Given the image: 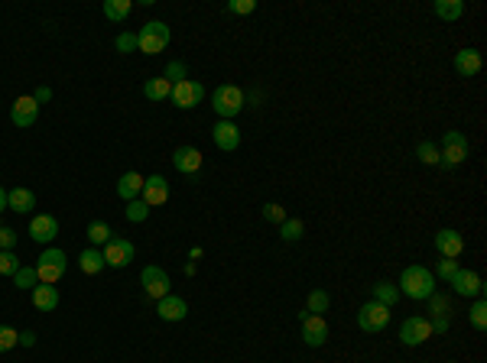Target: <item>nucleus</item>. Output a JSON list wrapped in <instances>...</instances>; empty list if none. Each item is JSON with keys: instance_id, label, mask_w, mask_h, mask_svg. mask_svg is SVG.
<instances>
[{"instance_id": "nucleus-1", "label": "nucleus", "mask_w": 487, "mask_h": 363, "mask_svg": "<svg viewBox=\"0 0 487 363\" xmlns=\"http://www.w3.org/2000/svg\"><path fill=\"white\" fill-rule=\"evenodd\" d=\"M400 295H406V299H429L435 292V276L429 273L425 266H406L400 276Z\"/></svg>"}, {"instance_id": "nucleus-2", "label": "nucleus", "mask_w": 487, "mask_h": 363, "mask_svg": "<svg viewBox=\"0 0 487 363\" xmlns=\"http://www.w3.org/2000/svg\"><path fill=\"white\" fill-rule=\"evenodd\" d=\"M65 266H68V257H65L59 246H49V250H43L39 259H36V276H39V282H46V286H55V282L65 276Z\"/></svg>"}, {"instance_id": "nucleus-3", "label": "nucleus", "mask_w": 487, "mask_h": 363, "mask_svg": "<svg viewBox=\"0 0 487 363\" xmlns=\"http://www.w3.org/2000/svg\"><path fill=\"white\" fill-rule=\"evenodd\" d=\"M212 107L221 120H234L244 110V91L237 85H218L212 95Z\"/></svg>"}, {"instance_id": "nucleus-4", "label": "nucleus", "mask_w": 487, "mask_h": 363, "mask_svg": "<svg viewBox=\"0 0 487 363\" xmlns=\"http://www.w3.org/2000/svg\"><path fill=\"white\" fill-rule=\"evenodd\" d=\"M166 46H169V26H166V23L149 20L147 26L137 32V49L143 55H156V52H163Z\"/></svg>"}, {"instance_id": "nucleus-5", "label": "nucleus", "mask_w": 487, "mask_h": 363, "mask_svg": "<svg viewBox=\"0 0 487 363\" xmlns=\"http://www.w3.org/2000/svg\"><path fill=\"white\" fill-rule=\"evenodd\" d=\"M387 324H390V308L387 305H380V302H364L358 311V328L367 334H380L387 331Z\"/></svg>"}, {"instance_id": "nucleus-6", "label": "nucleus", "mask_w": 487, "mask_h": 363, "mask_svg": "<svg viewBox=\"0 0 487 363\" xmlns=\"http://www.w3.org/2000/svg\"><path fill=\"white\" fill-rule=\"evenodd\" d=\"M439 156H442V166L445 169H455V166H461V162L468 159V137L461 133V130H448L442 139V150H439Z\"/></svg>"}, {"instance_id": "nucleus-7", "label": "nucleus", "mask_w": 487, "mask_h": 363, "mask_svg": "<svg viewBox=\"0 0 487 363\" xmlns=\"http://www.w3.org/2000/svg\"><path fill=\"white\" fill-rule=\"evenodd\" d=\"M104 266H111V269H124V266H130V259H134V244H130L127 237H111L104 244Z\"/></svg>"}, {"instance_id": "nucleus-8", "label": "nucleus", "mask_w": 487, "mask_h": 363, "mask_svg": "<svg viewBox=\"0 0 487 363\" xmlns=\"http://www.w3.org/2000/svg\"><path fill=\"white\" fill-rule=\"evenodd\" d=\"M140 286H143V292H147L149 299H166L169 295V276H166V269L159 266H143V273H140Z\"/></svg>"}, {"instance_id": "nucleus-9", "label": "nucleus", "mask_w": 487, "mask_h": 363, "mask_svg": "<svg viewBox=\"0 0 487 363\" xmlns=\"http://www.w3.org/2000/svg\"><path fill=\"white\" fill-rule=\"evenodd\" d=\"M172 104L182 107V110H192L195 104H201L205 101V85L201 81H192V78H185V81H179V85H172Z\"/></svg>"}, {"instance_id": "nucleus-10", "label": "nucleus", "mask_w": 487, "mask_h": 363, "mask_svg": "<svg viewBox=\"0 0 487 363\" xmlns=\"http://www.w3.org/2000/svg\"><path fill=\"white\" fill-rule=\"evenodd\" d=\"M429 337H432L429 318H406L400 324V341L406 344V347H419V344H425Z\"/></svg>"}, {"instance_id": "nucleus-11", "label": "nucleus", "mask_w": 487, "mask_h": 363, "mask_svg": "<svg viewBox=\"0 0 487 363\" xmlns=\"http://www.w3.org/2000/svg\"><path fill=\"white\" fill-rule=\"evenodd\" d=\"M429 311H432V334H442V331H448V315H452V299L445 295V292H432L429 295Z\"/></svg>"}, {"instance_id": "nucleus-12", "label": "nucleus", "mask_w": 487, "mask_h": 363, "mask_svg": "<svg viewBox=\"0 0 487 363\" xmlns=\"http://www.w3.org/2000/svg\"><path fill=\"white\" fill-rule=\"evenodd\" d=\"M448 282H452V288H455V295H465V299L468 295H475V299L484 295V279L477 276L475 269H458Z\"/></svg>"}, {"instance_id": "nucleus-13", "label": "nucleus", "mask_w": 487, "mask_h": 363, "mask_svg": "<svg viewBox=\"0 0 487 363\" xmlns=\"http://www.w3.org/2000/svg\"><path fill=\"white\" fill-rule=\"evenodd\" d=\"M435 250H439L445 259H458L465 253V237L458 234V230H452V227H442V230L435 234Z\"/></svg>"}, {"instance_id": "nucleus-14", "label": "nucleus", "mask_w": 487, "mask_h": 363, "mask_svg": "<svg viewBox=\"0 0 487 363\" xmlns=\"http://www.w3.org/2000/svg\"><path fill=\"white\" fill-rule=\"evenodd\" d=\"M212 137H214V146L224 153H234L237 146H241V130H237V124L234 120H218L212 130Z\"/></svg>"}, {"instance_id": "nucleus-15", "label": "nucleus", "mask_w": 487, "mask_h": 363, "mask_svg": "<svg viewBox=\"0 0 487 363\" xmlns=\"http://www.w3.org/2000/svg\"><path fill=\"white\" fill-rule=\"evenodd\" d=\"M143 202L149 204V208H159V204L169 202V182L163 179V175H149V179H143Z\"/></svg>"}, {"instance_id": "nucleus-16", "label": "nucleus", "mask_w": 487, "mask_h": 363, "mask_svg": "<svg viewBox=\"0 0 487 363\" xmlns=\"http://www.w3.org/2000/svg\"><path fill=\"white\" fill-rule=\"evenodd\" d=\"M302 341L309 347H322V344L329 341V324L322 315H306L302 318Z\"/></svg>"}, {"instance_id": "nucleus-17", "label": "nucleus", "mask_w": 487, "mask_h": 363, "mask_svg": "<svg viewBox=\"0 0 487 363\" xmlns=\"http://www.w3.org/2000/svg\"><path fill=\"white\" fill-rule=\"evenodd\" d=\"M30 237L36 244H49L59 237V221H55L53 214H36L30 221Z\"/></svg>"}, {"instance_id": "nucleus-18", "label": "nucleus", "mask_w": 487, "mask_h": 363, "mask_svg": "<svg viewBox=\"0 0 487 363\" xmlns=\"http://www.w3.org/2000/svg\"><path fill=\"white\" fill-rule=\"evenodd\" d=\"M36 117H39V104L33 101V97H17L10 107V120L17 124V127H33L36 124Z\"/></svg>"}, {"instance_id": "nucleus-19", "label": "nucleus", "mask_w": 487, "mask_h": 363, "mask_svg": "<svg viewBox=\"0 0 487 363\" xmlns=\"http://www.w3.org/2000/svg\"><path fill=\"white\" fill-rule=\"evenodd\" d=\"M201 153L195 150V146H179V150L172 153V166L182 172V175H195V172L201 169Z\"/></svg>"}, {"instance_id": "nucleus-20", "label": "nucleus", "mask_w": 487, "mask_h": 363, "mask_svg": "<svg viewBox=\"0 0 487 363\" xmlns=\"http://www.w3.org/2000/svg\"><path fill=\"white\" fill-rule=\"evenodd\" d=\"M156 315H159L163 321H182L185 315H189V305H185L179 295H172V292H169L166 299L156 302Z\"/></svg>"}, {"instance_id": "nucleus-21", "label": "nucleus", "mask_w": 487, "mask_h": 363, "mask_svg": "<svg viewBox=\"0 0 487 363\" xmlns=\"http://www.w3.org/2000/svg\"><path fill=\"white\" fill-rule=\"evenodd\" d=\"M455 72L461 78H475L481 72V52L477 49H461L455 52Z\"/></svg>"}, {"instance_id": "nucleus-22", "label": "nucleus", "mask_w": 487, "mask_h": 363, "mask_svg": "<svg viewBox=\"0 0 487 363\" xmlns=\"http://www.w3.org/2000/svg\"><path fill=\"white\" fill-rule=\"evenodd\" d=\"M140 192H143V175H140V172H124V175L117 179V195H120L124 202H134Z\"/></svg>"}, {"instance_id": "nucleus-23", "label": "nucleus", "mask_w": 487, "mask_h": 363, "mask_svg": "<svg viewBox=\"0 0 487 363\" xmlns=\"http://www.w3.org/2000/svg\"><path fill=\"white\" fill-rule=\"evenodd\" d=\"M7 208L17 214H30L33 208H36V195H33L30 188H10V192H7Z\"/></svg>"}, {"instance_id": "nucleus-24", "label": "nucleus", "mask_w": 487, "mask_h": 363, "mask_svg": "<svg viewBox=\"0 0 487 363\" xmlns=\"http://www.w3.org/2000/svg\"><path fill=\"white\" fill-rule=\"evenodd\" d=\"M33 305H36L39 311H53L55 305H59V292H55V286L39 282V286L33 288Z\"/></svg>"}, {"instance_id": "nucleus-25", "label": "nucleus", "mask_w": 487, "mask_h": 363, "mask_svg": "<svg viewBox=\"0 0 487 363\" xmlns=\"http://www.w3.org/2000/svg\"><path fill=\"white\" fill-rule=\"evenodd\" d=\"M78 269H82L85 276H95V273H101V269H104V253H101L98 246H88L85 253L78 257Z\"/></svg>"}, {"instance_id": "nucleus-26", "label": "nucleus", "mask_w": 487, "mask_h": 363, "mask_svg": "<svg viewBox=\"0 0 487 363\" xmlns=\"http://www.w3.org/2000/svg\"><path fill=\"white\" fill-rule=\"evenodd\" d=\"M130 10H134L130 0H104V17L111 23H124L130 17Z\"/></svg>"}, {"instance_id": "nucleus-27", "label": "nucleus", "mask_w": 487, "mask_h": 363, "mask_svg": "<svg viewBox=\"0 0 487 363\" xmlns=\"http://www.w3.org/2000/svg\"><path fill=\"white\" fill-rule=\"evenodd\" d=\"M374 302H380V305L393 308V305L400 302V288L393 286V282H377V286H374Z\"/></svg>"}, {"instance_id": "nucleus-28", "label": "nucleus", "mask_w": 487, "mask_h": 363, "mask_svg": "<svg viewBox=\"0 0 487 363\" xmlns=\"http://www.w3.org/2000/svg\"><path fill=\"white\" fill-rule=\"evenodd\" d=\"M143 95H147L149 101H163V97L172 95V85L166 78H149L147 85H143Z\"/></svg>"}, {"instance_id": "nucleus-29", "label": "nucleus", "mask_w": 487, "mask_h": 363, "mask_svg": "<svg viewBox=\"0 0 487 363\" xmlns=\"http://www.w3.org/2000/svg\"><path fill=\"white\" fill-rule=\"evenodd\" d=\"M442 20H458L461 13H465V3L461 0H435V7H432Z\"/></svg>"}, {"instance_id": "nucleus-30", "label": "nucleus", "mask_w": 487, "mask_h": 363, "mask_svg": "<svg viewBox=\"0 0 487 363\" xmlns=\"http://www.w3.org/2000/svg\"><path fill=\"white\" fill-rule=\"evenodd\" d=\"M302 234H306V224H302L299 217H286V221L279 224V237H283V240H289V244H296Z\"/></svg>"}, {"instance_id": "nucleus-31", "label": "nucleus", "mask_w": 487, "mask_h": 363, "mask_svg": "<svg viewBox=\"0 0 487 363\" xmlns=\"http://www.w3.org/2000/svg\"><path fill=\"white\" fill-rule=\"evenodd\" d=\"M329 292L325 288H315V292H309V299H306V308L309 315H322V311H329Z\"/></svg>"}, {"instance_id": "nucleus-32", "label": "nucleus", "mask_w": 487, "mask_h": 363, "mask_svg": "<svg viewBox=\"0 0 487 363\" xmlns=\"http://www.w3.org/2000/svg\"><path fill=\"white\" fill-rule=\"evenodd\" d=\"M111 227L104 224V221H91V224H88V240H91V246H104L107 240H111Z\"/></svg>"}, {"instance_id": "nucleus-33", "label": "nucleus", "mask_w": 487, "mask_h": 363, "mask_svg": "<svg viewBox=\"0 0 487 363\" xmlns=\"http://www.w3.org/2000/svg\"><path fill=\"white\" fill-rule=\"evenodd\" d=\"M13 282H17V288H36V282H39V276H36V266H20L17 273H13Z\"/></svg>"}, {"instance_id": "nucleus-34", "label": "nucleus", "mask_w": 487, "mask_h": 363, "mask_svg": "<svg viewBox=\"0 0 487 363\" xmlns=\"http://www.w3.org/2000/svg\"><path fill=\"white\" fill-rule=\"evenodd\" d=\"M149 217V204L143 202V198H134V202H127V221H134V224H143Z\"/></svg>"}, {"instance_id": "nucleus-35", "label": "nucleus", "mask_w": 487, "mask_h": 363, "mask_svg": "<svg viewBox=\"0 0 487 363\" xmlns=\"http://www.w3.org/2000/svg\"><path fill=\"white\" fill-rule=\"evenodd\" d=\"M416 156H419V162H425V166H439V159H442V156H439V146L429 143V139L416 146Z\"/></svg>"}, {"instance_id": "nucleus-36", "label": "nucleus", "mask_w": 487, "mask_h": 363, "mask_svg": "<svg viewBox=\"0 0 487 363\" xmlns=\"http://www.w3.org/2000/svg\"><path fill=\"white\" fill-rule=\"evenodd\" d=\"M185 75H189V65H185V62H169V65H166V72H163V78H166L169 85L185 81Z\"/></svg>"}, {"instance_id": "nucleus-37", "label": "nucleus", "mask_w": 487, "mask_h": 363, "mask_svg": "<svg viewBox=\"0 0 487 363\" xmlns=\"http://www.w3.org/2000/svg\"><path fill=\"white\" fill-rule=\"evenodd\" d=\"M20 266H23V263L17 259V253H13V250H0V276H13Z\"/></svg>"}, {"instance_id": "nucleus-38", "label": "nucleus", "mask_w": 487, "mask_h": 363, "mask_svg": "<svg viewBox=\"0 0 487 363\" xmlns=\"http://www.w3.org/2000/svg\"><path fill=\"white\" fill-rule=\"evenodd\" d=\"M471 324H475L477 331H484L487 328V302L477 299L475 305H471Z\"/></svg>"}, {"instance_id": "nucleus-39", "label": "nucleus", "mask_w": 487, "mask_h": 363, "mask_svg": "<svg viewBox=\"0 0 487 363\" xmlns=\"http://www.w3.org/2000/svg\"><path fill=\"white\" fill-rule=\"evenodd\" d=\"M17 344H20V331H13L10 324H0V353L17 347Z\"/></svg>"}, {"instance_id": "nucleus-40", "label": "nucleus", "mask_w": 487, "mask_h": 363, "mask_svg": "<svg viewBox=\"0 0 487 363\" xmlns=\"http://www.w3.org/2000/svg\"><path fill=\"white\" fill-rule=\"evenodd\" d=\"M458 269H461V266H458V259H445V257H442L439 263H435V273H432V276H439V279H445V282H448V279L455 276Z\"/></svg>"}, {"instance_id": "nucleus-41", "label": "nucleus", "mask_w": 487, "mask_h": 363, "mask_svg": "<svg viewBox=\"0 0 487 363\" xmlns=\"http://www.w3.org/2000/svg\"><path fill=\"white\" fill-rule=\"evenodd\" d=\"M264 217L270 221V224H283V221H286V208L270 202V204H264Z\"/></svg>"}, {"instance_id": "nucleus-42", "label": "nucleus", "mask_w": 487, "mask_h": 363, "mask_svg": "<svg viewBox=\"0 0 487 363\" xmlns=\"http://www.w3.org/2000/svg\"><path fill=\"white\" fill-rule=\"evenodd\" d=\"M114 46H117V52H134L137 49V32H120L114 39Z\"/></svg>"}, {"instance_id": "nucleus-43", "label": "nucleus", "mask_w": 487, "mask_h": 363, "mask_svg": "<svg viewBox=\"0 0 487 363\" xmlns=\"http://www.w3.org/2000/svg\"><path fill=\"white\" fill-rule=\"evenodd\" d=\"M13 244H17V230L0 224V250H13Z\"/></svg>"}, {"instance_id": "nucleus-44", "label": "nucleus", "mask_w": 487, "mask_h": 363, "mask_svg": "<svg viewBox=\"0 0 487 363\" xmlns=\"http://www.w3.org/2000/svg\"><path fill=\"white\" fill-rule=\"evenodd\" d=\"M228 10H231V13H254L257 3H254V0H231V3H228Z\"/></svg>"}, {"instance_id": "nucleus-45", "label": "nucleus", "mask_w": 487, "mask_h": 363, "mask_svg": "<svg viewBox=\"0 0 487 363\" xmlns=\"http://www.w3.org/2000/svg\"><path fill=\"white\" fill-rule=\"evenodd\" d=\"M49 97H53V88H36L33 101H36V104H43V101H49Z\"/></svg>"}, {"instance_id": "nucleus-46", "label": "nucleus", "mask_w": 487, "mask_h": 363, "mask_svg": "<svg viewBox=\"0 0 487 363\" xmlns=\"http://www.w3.org/2000/svg\"><path fill=\"white\" fill-rule=\"evenodd\" d=\"M20 344H23V347H33V344H36V334H33V331H20Z\"/></svg>"}, {"instance_id": "nucleus-47", "label": "nucleus", "mask_w": 487, "mask_h": 363, "mask_svg": "<svg viewBox=\"0 0 487 363\" xmlns=\"http://www.w3.org/2000/svg\"><path fill=\"white\" fill-rule=\"evenodd\" d=\"M3 208H7V188L0 185V211H3Z\"/></svg>"}]
</instances>
